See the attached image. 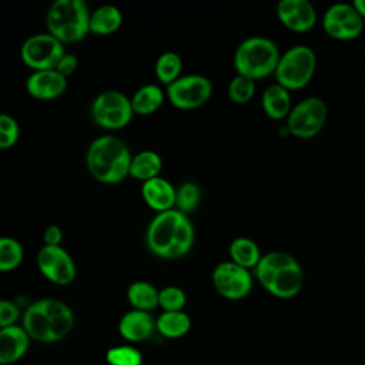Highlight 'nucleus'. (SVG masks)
<instances>
[{"mask_svg": "<svg viewBox=\"0 0 365 365\" xmlns=\"http://www.w3.org/2000/svg\"><path fill=\"white\" fill-rule=\"evenodd\" d=\"M194 238L192 222L175 208L157 212L145 231L148 251L164 259L187 255L194 245Z\"/></svg>", "mask_w": 365, "mask_h": 365, "instance_id": "f257e3e1", "label": "nucleus"}, {"mask_svg": "<svg viewBox=\"0 0 365 365\" xmlns=\"http://www.w3.org/2000/svg\"><path fill=\"white\" fill-rule=\"evenodd\" d=\"M23 328L30 339L50 344L66 338L74 327V314L67 304L54 298L31 302L23 312Z\"/></svg>", "mask_w": 365, "mask_h": 365, "instance_id": "f03ea898", "label": "nucleus"}, {"mask_svg": "<svg viewBox=\"0 0 365 365\" xmlns=\"http://www.w3.org/2000/svg\"><path fill=\"white\" fill-rule=\"evenodd\" d=\"M254 274L265 291L281 299L295 297L304 284L299 262L285 251L264 254L254 268Z\"/></svg>", "mask_w": 365, "mask_h": 365, "instance_id": "7ed1b4c3", "label": "nucleus"}, {"mask_svg": "<svg viewBox=\"0 0 365 365\" xmlns=\"http://www.w3.org/2000/svg\"><path fill=\"white\" fill-rule=\"evenodd\" d=\"M131 153L115 135H101L87 148L86 164L90 174L103 184H117L128 175Z\"/></svg>", "mask_w": 365, "mask_h": 365, "instance_id": "20e7f679", "label": "nucleus"}, {"mask_svg": "<svg viewBox=\"0 0 365 365\" xmlns=\"http://www.w3.org/2000/svg\"><path fill=\"white\" fill-rule=\"evenodd\" d=\"M281 53L278 46L262 36H251L242 40L234 53L237 74L251 80H261L275 73Z\"/></svg>", "mask_w": 365, "mask_h": 365, "instance_id": "39448f33", "label": "nucleus"}, {"mask_svg": "<svg viewBox=\"0 0 365 365\" xmlns=\"http://www.w3.org/2000/svg\"><path fill=\"white\" fill-rule=\"evenodd\" d=\"M90 13L83 0H56L46 14L47 30L63 44L76 43L90 31Z\"/></svg>", "mask_w": 365, "mask_h": 365, "instance_id": "423d86ee", "label": "nucleus"}, {"mask_svg": "<svg viewBox=\"0 0 365 365\" xmlns=\"http://www.w3.org/2000/svg\"><path fill=\"white\" fill-rule=\"evenodd\" d=\"M317 68V56L305 44L289 47L281 54L274 77L288 91L304 88L312 78Z\"/></svg>", "mask_w": 365, "mask_h": 365, "instance_id": "0eeeda50", "label": "nucleus"}, {"mask_svg": "<svg viewBox=\"0 0 365 365\" xmlns=\"http://www.w3.org/2000/svg\"><path fill=\"white\" fill-rule=\"evenodd\" d=\"M93 121L107 130L124 128L133 118L131 98L118 90H106L97 94L90 107Z\"/></svg>", "mask_w": 365, "mask_h": 365, "instance_id": "6e6552de", "label": "nucleus"}, {"mask_svg": "<svg viewBox=\"0 0 365 365\" xmlns=\"http://www.w3.org/2000/svg\"><path fill=\"white\" fill-rule=\"evenodd\" d=\"M328 115L327 104L315 96L302 98L294 106L287 117V130L291 135L308 140L315 137L325 125Z\"/></svg>", "mask_w": 365, "mask_h": 365, "instance_id": "1a4fd4ad", "label": "nucleus"}, {"mask_svg": "<svg viewBox=\"0 0 365 365\" xmlns=\"http://www.w3.org/2000/svg\"><path fill=\"white\" fill-rule=\"evenodd\" d=\"M64 53L66 50L63 43L50 33H37L30 36L24 40L20 48L23 63L33 71L56 68Z\"/></svg>", "mask_w": 365, "mask_h": 365, "instance_id": "9d476101", "label": "nucleus"}, {"mask_svg": "<svg viewBox=\"0 0 365 365\" xmlns=\"http://www.w3.org/2000/svg\"><path fill=\"white\" fill-rule=\"evenodd\" d=\"M212 94L211 81L201 74L181 76L167 86L168 101L181 110H192L205 104Z\"/></svg>", "mask_w": 365, "mask_h": 365, "instance_id": "9b49d317", "label": "nucleus"}, {"mask_svg": "<svg viewBox=\"0 0 365 365\" xmlns=\"http://www.w3.org/2000/svg\"><path fill=\"white\" fill-rule=\"evenodd\" d=\"M211 279L217 292L231 301L245 298L251 292L254 284L250 269L237 265L231 259L215 265Z\"/></svg>", "mask_w": 365, "mask_h": 365, "instance_id": "f8f14e48", "label": "nucleus"}, {"mask_svg": "<svg viewBox=\"0 0 365 365\" xmlns=\"http://www.w3.org/2000/svg\"><path fill=\"white\" fill-rule=\"evenodd\" d=\"M322 27L335 40H354L362 34L365 23L352 4L336 3L324 13Z\"/></svg>", "mask_w": 365, "mask_h": 365, "instance_id": "ddd939ff", "label": "nucleus"}, {"mask_svg": "<svg viewBox=\"0 0 365 365\" xmlns=\"http://www.w3.org/2000/svg\"><path fill=\"white\" fill-rule=\"evenodd\" d=\"M36 262L43 277L56 285H68L76 278V262L61 245H43Z\"/></svg>", "mask_w": 365, "mask_h": 365, "instance_id": "4468645a", "label": "nucleus"}, {"mask_svg": "<svg viewBox=\"0 0 365 365\" xmlns=\"http://www.w3.org/2000/svg\"><path fill=\"white\" fill-rule=\"evenodd\" d=\"M277 17L282 26L297 33L309 31L317 23V11L308 0H281Z\"/></svg>", "mask_w": 365, "mask_h": 365, "instance_id": "2eb2a0df", "label": "nucleus"}, {"mask_svg": "<svg viewBox=\"0 0 365 365\" xmlns=\"http://www.w3.org/2000/svg\"><path fill=\"white\" fill-rule=\"evenodd\" d=\"M67 88V77L57 70L31 71L26 80V90L38 100H53L60 97Z\"/></svg>", "mask_w": 365, "mask_h": 365, "instance_id": "dca6fc26", "label": "nucleus"}, {"mask_svg": "<svg viewBox=\"0 0 365 365\" xmlns=\"http://www.w3.org/2000/svg\"><path fill=\"white\" fill-rule=\"evenodd\" d=\"M155 331V319L151 312L147 311L131 309L118 321L120 335L130 342L147 341Z\"/></svg>", "mask_w": 365, "mask_h": 365, "instance_id": "f3484780", "label": "nucleus"}, {"mask_svg": "<svg viewBox=\"0 0 365 365\" xmlns=\"http://www.w3.org/2000/svg\"><path fill=\"white\" fill-rule=\"evenodd\" d=\"M141 197L151 210L157 212L168 211L175 205V187L158 175L143 182Z\"/></svg>", "mask_w": 365, "mask_h": 365, "instance_id": "a211bd4d", "label": "nucleus"}, {"mask_svg": "<svg viewBox=\"0 0 365 365\" xmlns=\"http://www.w3.org/2000/svg\"><path fill=\"white\" fill-rule=\"evenodd\" d=\"M30 345V336L20 325L0 329V365H10L21 359Z\"/></svg>", "mask_w": 365, "mask_h": 365, "instance_id": "6ab92c4d", "label": "nucleus"}, {"mask_svg": "<svg viewBox=\"0 0 365 365\" xmlns=\"http://www.w3.org/2000/svg\"><path fill=\"white\" fill-rule=\"evenodd\" d=\"M264 113L272 120H287L292 106L289 91L278 83L268 86L261 97Z\"/></svg>", "mask_w": 365, "mask_h": 365, "instance_id": "aec40b11", "label": "nucleus"}, {"mask_svg": "<svg viewBox=\"0 0 365 365\" xmlns=\"http://www.w3.org/2000/svg\"><path fill=\"white\" fill-rule=\"evenodd\" d=\"M123 23L121 10L113 4H104L90 13V31L98 36L113 34Z\"/></svg>", "mask_w": 365, "mask_h": 365, "instance_id": "412c9836", "label": "nucleus"}, {"mask_svg": "<svg viewBox=\"0 0 365 365\" xmlns=\"http://www.w3.org/2000/svg\"><path fill=\"white\" fill-rule=\"evenodd\" d=\"M163 170V160L158 153L153 150H143L133 155L130 163L128 175L135 180H141L143 182L158 177Z\"/></svg>", "mask_w": 365, "mask_h": 365, "instance_id": "4be33fe9", "label": "nucleus"}, {"mask_svg": "<svg viewBox=\"0 0 365 365\" xmlns=\"http://www.w3.org/2000/svg\"><path fill=\"white\" fill-rule=\"evenodd\" d=\"M164 91L157 84H144L135 90L131 97V107L134 114L148 115L157 111L164 103Z\"/></svg>", "mask_w": 365, "mask_h": 365, "instance_id": "5701e85b", "label": "nucleus"}, {"mask_svg": "<svg viewBox=\"0 0 365 365\" xmlns=\"http://www.w3.org/2000/svg\"><path fill=\"white\" fill-rule=\"evenodd\" d=\"M191 328V318L184 311H163L155 319V329L165 338L184 336Z\"/></svg>", "mask_w": 365, "mask_h": 365, "instance_id": "b1692460", "label": "nucleus"}, {"mask_svg": "<svg viewBox=\"0 0 365 365\" xmlns=\"http://www.w3.org/2000/svg\"><path fill=\"white\" fill-rule=\"evenodd\" d=\"M158 291L148 281H134L127 288V301L133 309L151 312L158 307Z\"/></svg>", "mask_w": 365, "mask_h": 365, "instance_id": "393cba45", "label": "nucleus"}, {"mask_svg": "<svg viewBox=\"0 0 365 365\" xmlns=\"http://www.w3.org/2000/svg\"><path fill=\"white\" fill-rule=\"evenodd\" d=\"M231 261L242 268H255L262 254L257 242L248 237H237L230 244Z\"/></svg>", "mask_w": 365, "mask_h": 365, "instance_id": "a878e982", "label": "nucleus"}, {"mask_svg": "<svg viewBox=\"0 0 365 365\" xmlns=\"http://www.w3.org/2000/svg\"><path fill=\"white\" fill-rule=\"evenodd\" d=\"M182 70V60L178 53L175 51H164L158 56L154 71L160 83L168 86L173 81H175L178 77H181Z\"/></svg>", "mask_w": 365, "mask_h": 365, "instance_id": "bb28decb", "label": "nucleus"}, {"mask_svg": "<svg viewBox=\"0 0 365 365\" xmlns=\"http://www.w3.org/2000/svg\"><path fill=\"white\" fill-rule=\"evenodd\" d=\"M201 188L194 181H184L175 188V205L174 208L182 214L194 211L201 202Z\"/></svg>", "mask_w": 365, "mask_h": 365, "instance_id": "cd10ccee", "label": "nucleus"}, {"mask_svg": "<svg viewBox=\"0 0 365 365\" xmlns=\"http://www.w3.org/2000/svg\"><path fill=\"white\" fill-rule=\"evenodd\" d=\"M23 247L13 237H0V272L17 268L23 261Z\"/></svg>", "mask_w": 365, "mask_h": 365, "instance_id": "c85d7f7f", "label": "nucleus"}, {"mask_svg": "<svg viewBox=\"0 0 365 365\" xmlns=\"http://www.w3.org/2000/svg\"><path fill=\"white\" fill-rule=\"evenodd\" d=\"M227 93H228V97H230V100L232 103H235V104H245L255 94V81L248 78V77L237 74L230 81Z\"/></svg>", "mask_w": 365, "mask_h": 365, "instance_id": "c756f323", "label": "nucleus"}, {"mask_svg": "<svg viewBox=\"0 0 365 365\" xmlns=\"http://www.w3.org/2000/svg\"><path fill=\"white\" fill-rule=\"evenodd\" d=\"M106 361L108 365H141L143 355L131 345H118L107 351Z\"/></svg>", "mask_w": 365, "mask_h": 365, "instance_id": "7c9ffc66", "label": "nucleus"}, {"mask_svg": "<svg viewBox=\"0 0 365 365\" xmlns=\"http://www.w3.org/2000/svg\"><path fill=\"white\" fill-rule=\"evenodd\" d=\"M185 302V292L177 285H168L158 291V307L163 311H182Z\"/></svg>", "mask_w": 365, "mask_h": 365, "instance_id": "2f4dec72", "label": "nucleus"}, {"mask_svg": "<svg viewBox=\"0 0 365 365\" xmlns=\"http://www.w3.org/2000/svg\"><path fill=\"white\" fill-rule=\"evenodd\" d=\"M20 318L19 307L10 299H0V329L16 325Z\"/></svg>", "mask_w": 365, "mask_h": 365, "instance_id": "473e14b6", "label": "nucleus"}, {"mask_svg": "<svg viewBox=\"0 0 365 365\" xmlns=\"http://www.w3.org/2000/svg\"><path fill=\"white\" fill-rule=\"evenodd\" d=\"M78 67V60H77V56L73 54V53H64V56L58 60L57 66L54 70H57L60 74H63L64 77H68L71 76Z\"/></svg>", "mask_w": 365, "mask_h": 365, "instance_id": "72a5a7b5", "label": "nucleus"}, {"mask_svg": "<svg viewBox=\"0 0 365 365\" xmlns=\"http://www.w3.org/2000/svg\"><path fill=\"white\" fill-rule=\"evenodd\" d=\"M0 131H4L14 137H20V127L17 120L7 113H0Z\"/></svg>", "mask_w": 365, "mask_h": 365, "instance_id": "f704fd0d", "label": "nucleus"}, {"mask_svg": "<svg viewBox=\"0 0 365 365\" xmlns=\"http://www.w3.org/2000/svg\"><path fill=\"white\" fill-rule=\"evenodd\" d=\"M44 245H61L63 241V231L58 225H48L43 232Z\"/></svg>", "mask_w": 365, "mask_h": 365, "instance_id": "c9c22d12", "label": "nucleus"}, {"mask_svg": "<svg viewBox=\"0 0 365 365\" xmlns=\"http://www.w3.org/2000/svg\"><path fill=\"white\" fill-rule=\"evenodd\" d=\"M17 140H19V137H14L11 134L0 131V148H11L17 143Z\"/></svg>", "mask_w": 365, "mask_h": 365, "instance_id": "e433bc0d", "label": "nucleus"}, {"mask_svg": "<svg viewBox=\"0 0 365 365\" xmlns=\"http://www.w3.org/2000/svg\"><path fill=\"white\" fill-rule=\"evenodd\" d=\"M352 6L356 9V11L359 13V16L365 20V0H355L352 3Z\"/></svg>", "mask_w": 365, "mask_h": 365, "instance_id": "4c0bfd02", "label": "nucleus"}]
</instances>
